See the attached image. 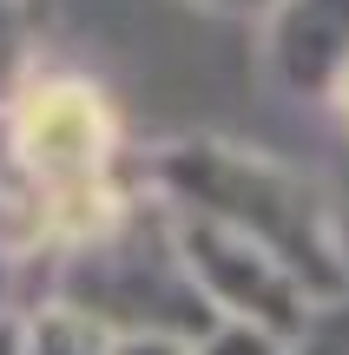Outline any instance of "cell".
Segmentation results:
<instances>
[{"label":"cell","instance_id":"6da1fadb","mask_svg":"<svg viewBox=\"0 0 349 355\" xmlns=\"http://www.w3.org/2000/svg\"><path fill=\"white\" fill-rule=\"evenodd\" d=\"M13 152L60 198H86L112 158V112L73 79L40 86L33 99L13 105Z\"/></svg>","mask_w":349,"mask_h":355}]
</instances>
